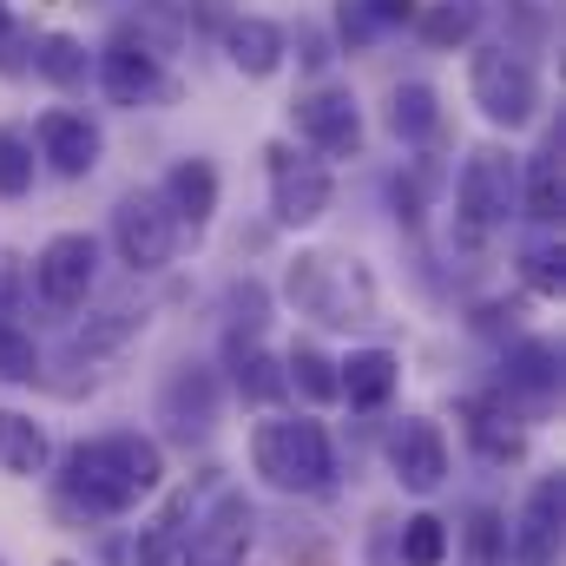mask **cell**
Masks as SVG:
<instances>
[{
    "label": "cell",
    "instance_id": "19",
    "mask_svg": "<svg viewBox=\"0 0 566 566\" xmlns=\"http://www.w3.org/2000/svg\"><path fill=\"white\" fill-rule=\"evenodd\" d=\"M231 60H238L251 80H271L277 60H283V33L264 27V20H238V27H231Z\"/></svg>",
    "mask_w": 566,
    "mask_h": 566
},
{
    "label": "cell",
    "instance_id": "13",
    "mask_svg": "<svg viewBox=\"0 0 566 566\" xmlns=\"http://www.w3.org/2000/svg\"><path fill=\"white\" fill-rule=\"evenodd\" d=\"M106 93L119 99V106H145L151 93H158V66H151V53H145L133 33H119L113 46H106Z\"/></svg>",
    "mask_w": 566,
    "mask_h": 566
},
{
    "label": "cell",
    "instance_id": "20",
    "mask_svg": "<svg viewBox=\"0 0 566 566\" xmlns=\"http://www.w3.org/2000/svg\"><path fill=\"white\" fill-rule=\"evenodd\" d=\"M560 205H566V185H560V139H554L547 151H534V165H527V218L554 224Z\"/></svg>",
    "mask_w": 566,
    "mask_h": 566
},
{
    "label": "cell",
    "instance_id": "24",
    "mask_svg": "<svg viewBox=\"0 0 566 566\" xmlns=\"http://www.w3.org/2000/svg\"><path fill=\"white\" fill-rule=\"evenodd\" d=\"M33 185V139L0 126V198H20Z\"/></svg>",
    "mask_w": 566,
    "mask_h": 566
},
{
    "label": "cell",
    "instance_id": "23",
    "mask_svg": "<svg viewBox=\"0 0 566 566\" xmlns=\"http://www.w3.org/2000/svg\"><path fill=\"white\" fill-rule=\"evenodd\" d=\"M441 560H448V521L416 514L402 527V566H441Z\"/></svg>",
    "mask_w": 566,
    "mask_h": 566
},
{
    "label": "cell",
    "instance_id": "25",
    "mask_svg": "<svg viewBox=\"0 0 566 566\" xmlns=\"http://www.w3.org/2000/svg\"><path fill=\"white\" fill-rule=\"evenodd\" d=\"M481 27V0H441L434 13H422V33L434 46H448V40H468Z\"/></svg>",
    "mask_w": 566,
    "mask_h": 566
},
{
    "label": "cell",
    "instance_id": "33",
    "mask_svg": "<svg viewBox=\"0 0 566 566\" xmlns=\"http://www.w3.org/2000/svg\"><path fill=\"white\" fill-rule=\"evenodd\" d=\"M0 40H7V7H0Z\"/></svg>",
    "mask_w": 566,
    "mask_h": 566
},
{
    "label": "cell",
    "instance_id": "27",
    "mask_svg": "<svg viewBox=\"0 0 566 566\" xmlns=\"http://www.w3.org/2000/svg\"><path fill=\"white\" fill-rule=\"evenodd\" d=\"M290 376H283V389H303L310 402H329L336 396V376H329V363L316 356V349H290V363H283Z\"/></svg>",
    "mask_w": 566,
    "mask_h": 566
},
{
    "label": "cell",
    "instance_id": "28",
    "mask_svg": "<svg viewBox=\"0 0 566 566\" xmlns=\"http://www.w3.org/2000/svg\"><path fill=\"white\" fill-rule=\"evenodd\" d=\"M238 389L251 402H277L283 396V369L264 356V349H238Z\"/></svg>",
    "mask_w": 566,
    "mask_h": 566
},
{
    "label": "cell",
    "instance_id": "9",
    "mask_svg": "<svg viewBox=\"0 0 566 566\" xmlns=\"http://www.w3.org/2000/svg\"><path fill=\"white\" fill-rule=\"evenodd\" d=\"M277 165H271V178H277V224H310V218H323V205H329V171L323 165H310V158H296L290 165V151H271Z\"/></svg>",
    "mask_w": 566,
    "mask_h": 566
},
{
    "label": "cell",
    "instance_id": "8",
    "mask_svg": "<svg viewBox=\"0 0 566 566\" xmlns=\"http://www.w3.org/2000/svg\"><path fill=\"white\" fill-rule=\"evenodd\" d=\"M389 468L402 474V488H441V474H448V441H441V428L422 422V416H409V422L389 434Z\"/></svg>",
    "mask_w": 566,
    "mask_h": 566
},
{
    "label": "cell",
    "instance_id": "6",
    "mask_svg": "<svg viewBox=\"0 0 566 566\" xmlns=\"http://www.w3.org/2000/svg\"><path fill=\"white\" fill-rule=\"evenodd\" d=\"M244 547H251V507H244V494H224L185 534V566H244Z\"/></svg>",
    "mask_w": 566,
    "mask_h": 566
},
{
    "label": "cell",
    "instance_id": "11",
    "mask_svg": "<svg viewBox=\"0 0 566 566\" xmlns=\"http://www.w3.org/2000/svg\"><path fill=\"white\" fill-rule=\"evenodd\" d=\"M554 547H560V481L547 474V481H534V494H527L514 554H521V566H554Z\"/></svg>",
    "mask_w": 566,
    "mask_h": 566
},
{
    "label": "cell",
    "instance_id": "5",
    "mask_svg": "<svg viewBox=\"0 0 566 566\" xmlns=\"http://www.w3.org/2000/svg\"><path fill=\"white\" fill-rule=\"evenodd\" d=\"M93 271H99V251H93V238H80V231H60L40 258H33V290L53 303V310H80L86 303V290H93Z\"/></svg>",
    "mask_w": 566,
    "mask_h": 566
},
{
    "label": "cell",
    "instance_id": "32",
    "mask_svg": "<svg viewBox=\"0 0 566 566\" xmlns=\"http://www.w3.org/2000/svg\"><path fill=\"white\" fill-rule=\"evenodd\" d=\"M376 7V20H409L416 13V0H369Z\"/></svg>",
    "mask_w": 566,
    "mask_h": 566
},
{
    "label": "cell",
    "instance_id": "34",
    "mask_svg": "<svg viewBox=\"0 0 566 566\" xmlns=\"http://www.w3.org/2000/svg\"><path fill=\"white\" fill-rule=\"evenodd\" d=\"M60 566H66V560H60Z\"/></svg>",
    "mask_w": 566,
    "mask_h": 566
},
{
    "label": "cell",
    "instance_id": "22",
    "mask_svg": "<svg viewBox=\"0 0 566 566\" xmlns=\"http://www.w3.org/2000/svg\"><path fill=\"white\" fill-rule=\"evenodd\" d=\"M40 376V349H33V336L13 323V316H0V382H33Z\"/></svg>",
    "mask_w": 566,
    "mask_h": 566
},
{
    "label": "cell",
    "instance_id": "17",
    "mask_svg": "<svg viewBox=\"0 0 566 566\" xmlns=\"http://www.w3.org/2000/svg\"><path fill=\"white\" fill-rule=\"evenodd\" d=\"M46 434H40V422L33 416H13V409H0V474H40L46 468Z\"/></svg>",
    "mask_w": 566,
    "mask_h": 566
},
{
    "label": "cell",
    "instance_id": "3",
    "mask_svg": "<svg viewBox=\"0 0 566 566\" xmlns=\"http://www.w3.org/2000/svg\"><path fill=\"white\" fill-rule=\"evenodd\" d=\"M468 86H474V106H481L494 126H521V119H534V106H541V80H534V66H527L514 46H481L474 66H468Z\"/></svg>",
    "mask_w": 566,
    "mask_h": 566
},
{
    "label": "cell",
    "instance_id": "4",
    "mask_svg": "<svg viewBox=\"0 0 566 566\" xmlns=\"http://www.w3.org/2000/svg\"><path fill=\"white\" fill-rule=\"evenodd\" d=\"M454 205H461L468 238L507 224V211H514V165H507L501 151H474V158L461 165V178H454Z\"/></svg>",
    "mask_w": 566,
    "mask_h": 566
},
{
    "label": "cell",
    "instance_id": "26",
    "mask_svg": "<svg viewBox=\"0 0 566 566\" xmlns=\"http://www.w3.org/2000/svg\"><path fill=\"white\" fill-rule=\"evenodd\" d=\"M461 547H468V566H501V547H507L501 514L474 507V514H468V527H461Z\"/></svg>",
    "mask_w": 566,
    "mask_h": 566
},
{
    "label": "cell",
    "instance_id": "2",
    "mask_svg": "<svg viewBox=\"0 0 566 566\" xmlns=\"http://www.w3.org/2000/svg\"><path fill=\"white\" fill-rule=\"evenodd\" d=\"M251 461L258 474L283 488V494H316L329 481V434L310 416H283V422H258L251 434Z\"/></svg>",
    "mask_w": 566,
    "mask_h": 566
},
{
    "label": "cell",
    "instance_id": "31",
    "mask_svg": "<svg viewBox=\"0 0 566 566\" xmlns=\"http://www.w3.org/2000/svg\"><path fill=\"white\" fill-rule=\"evenodd\" d=\"M527 277L541 283V290H554V283H560V258H554V251H534V258H527Z\"/></svg>",
    "mask_w": 566,
    "mask_h": 566
},
{
    "label": "cell",
    "instance_id": "16",
    "mask_svg": "<svg viewBox=\"0 0 566 566\" xmlns=\"http://www.w3.org/2000/svg\"><path fill=\"white\" fill-rule=\"evenodd\" d=\"M165 198H171V218L205 224V218L218 211V171H211L205 158H185V165L165 178Z\"/></svg>",
    "mask_w": 566,
    "mask_h": 566
},
{
    "label": "cell",
    "instance_id": "15",
    "mask_svg": "<svg viewBox=\"0 0 566 566\" xmlns=\"http://www.w3.org/2000/svg\"><path fill=\"white\" fill-rule=\"evenodd\" d=\"M396 356L389 349H356L349 363H343V376H336V396H349L356 409H382L389 396H396Z\"/></svg>",
    "mask_w": 566,
    "mask_h": 566
},
{
    "label": "cell",
    "instance_id": "29",
    "mask_svg": "<svg viewBox=\"0 0 566 566\" xmlns=\"http://www.w3.org/2000/svg\"><path fill=\"white\" fill-rule=\"evenodd\" d=\"M389 119H396V133H402V139H428V133H434V119H441V113H434V93H428V86H402Z\"/></svg>",
    "mask_w": 566,
    "mask_h": 566
},
{
    "label": "cell",
    "instance_id": "1",
    "mask_svg": "<svg viewBox=\"0 0 566 566\" xmlns=\"http://www.w3.org/2000/svg\"><path fill=\"white\" fill-rule=\"evenodd\" d=\"M158 474H165L158 441H145V434H99V441H80L66 454L60 501L80 507V514H126V507H139L145 494L158 488Z\"/></svg>",
    "mask_w": 566,
    "mask_h": 566
},
{
    "label": "cell",
    "instance_id": "18",
    "mask_svg": "<svg viewBox=\"0 0 566 566\" xmlns=\"http://www.w3.org/2000/svg\"><path fill=\"white\" fill-rule=\"evenodd\" d=\"M185 514H191V501L178 494V501L139 534V554H133V560L139 566H185Z\"/></svg>",
    "mask_w": 566,
    "mask_h": 566
},
{
    "label": "cell",
    "instance_id": "30",
    "mask_svg": "<svg viewBox=\"0 0 566 566\" xmlns=\"http://www.w3.org/2000/svg\"><path fill=\"white\" fill-rule=\"evenodd\" d=\"M40 73H53V80H80V73H86V60H80V46H73V40H46Z\"/></svg>",
    "mask_w": 566,
    "mask_h": 566
},
{
    "label": "cell",
    "instance_id": "21",
    "mask_svg": "<svg viewBox=\"0 0 566 566\" xmlns=\"http://www.w3.org/2000/svg\"><path fill=\"white\" fill-rule=\"evenodd\" d=\"M507 382H521V389H534V396H554V389H560V349H554V343H521V349L507 356Z\"/></svg>",
    "mask_w": 566,
    "mask_h": 566
},
{
    "label": "cell",
    "instance_id": "14",
    "mask_svg": "<svg viewBox=\"0 0 566 566\" xmlns=\"http://www.w3.org/2000/svg\"><path fill=\"white\" fill-rule=\"evenodd\" d=\"M165 422L178 428V434H205V428L218 422V382H211V369H178L171 376Z\"/></svg>",
    "mask_w": 566,
    "mask_h": 566
},
{
    "label": "cell",
    "instance_id": "12",
    "mask_svg": "<svg viewBox=\"0 0 566 566\" xmlns=\"http://www.w3.org/2000/svg\"><path fill=\"white\" fill-rule=\"evenodd\" d=\"M33 139L53 158V171H66V178H80V171L99 165V133H93L80 113H46V119L33 126Z\"/></svg>",
    "mask_w": 566,
    "mask_h": 566
},
{
    "label": "cell",
    "instance_id": "10",
    "mask_svg": "<svg viewBox=\"0 0 566 566\" xmlns=\"http://www.w3.org/2000/svg\"><path fill=\"white\" fill-rule=\"evenodd\" d=\"M296 133L316 145V151H356L363 139V126H356V99L349 93H310V99H296Z\"/></svg>",
    "mask_w": 566,
    "mask_h": 566
},
{
    "label": "cell",
    "instance_id": "7",
    "mask_svg": "<svg viewBox=\"0 0 566 566\" xmlns=\"http://www.w3.org/2000/svg\"><path fill=\"white\" fill-rule=\"evenodd\" d=\"M113 244L133 271H158L171 258V211L158 198H126L119 218H113Z\"/></svg>",
    "mask_w": 566,
    "mask_h": 566
}]
</instances>
